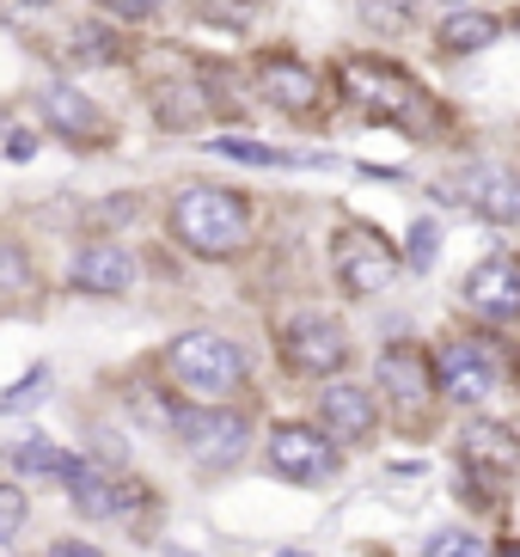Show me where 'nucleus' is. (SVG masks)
<instances>
[{
	"mask_svg": "<svg viewBox=\"0 0 520 557\" xmlns=\"http://www.w3.org/2000/svg\"><path fill=\"white\" fill-rule=\"evenodd\" d=\"M165 374L196 405H227L251 380V356L233 344L227 331H184L178 344L165 349Z\"/></svg>",
	"mask_w": 520,
	"mask_h": 557,
	"instance_id": "f257e3e1",
	"label": "nucleus"
},
{
	"mask_svg": "<svg viewBox=\"0 0 520 557\" xmlns=\"http://www.w3.org/2000/svg\"><path fill=\"white\" fill-rule=\"evenodd\" d=\"M172 239L196 258H239L251 246V209L233 190H214V184H196L172 202Z\"/></svg>",
	"mask_w": 520,
	"mask_h": 557,
	"instance_id": "f03ea898",
	"label": "nucleus"
},
{
	"mask_svg": "<svg viewBox=\"0 0 520 557\" xmlns=\"http://www.w3.org/2000/svg\"><path fill=\"white\" fill-rule=\"evenodd\" d=\"M343 99L356 104L361 116H374V123H417V116H423V92H417V81H410L405 67L374 62V55L343 62Z\"/></svg>",
	"mask_w": 520,
	"mask_h": 557,
	"instance_id": "7ed1b4c3",
	"label": "nucleus"
},
{
	"mask_svg": "<svg viewBox=\"0 0 520 557\" xmlns=\"http://www.w3.org/2000/svg\"><path fill=\"white\" fill-rule=\"evenodd\" d=\"M172 435H178V447L202 466V472H227L233 459L245 454V442H251V429H245L239 410L227 405H178L172 410Z\"/></svg>",
	"mask_w": 520,
	"mask_h": 557,
	"instance_id": "20e7f679",
	"label": "nucleus"
},
{
	"mask_svg": "<svg viewBox=\"0 0 520 557\" xmlns=\"http://www.w3.org/2000/svg\"><path fill=\"white\" fill-rule=\"evenodd\" d=\"M331 276L343 282V295H386L398 276V251L386 246V233L374 227H337L331 233Z\"/></svg>",
	"mask_w": 520,
	"mask_h": 557,
	"instance_id": "39448f33",
	"label": "nucleus"
},
{
	"mask_svg": "<svg viewBox=\"0 0 520 557\" xmlns=\"http://www.w3.org/2000/svg\"><path fill=\"white\" fill-rule=\"evenodd\" d=\"M380 393H386V405L398 410V423H429V405H435L441 380H435V361L423 356L417 344H386L380 349Z\"/></svg>",
	"mask_w": 520,
	"mask_h": 557,
	"instance_id": "423d86ee",
	"label": "nucleus"
},
{
	"mask_svg": "<svg viewBox=\"0 0 520 557\" xmlns=\"http://www.w3.org/2000/svg\"><path fill=\"white\" fill-rule=\"evenodd\" d=\"M270 472L312 491V484L337 478V442L312 423H276L270 429Z\"/></svg>",
	"mask_w": 520,
	"mask_h": 557,
	"instance_id": "0eeeda50",
	"label": "nucleus"
},
{
	"mask_svg": "<svg viewBox=\"0 0 520 557\" xmlns=\"http://www.w3.org/2000/svg\"><path fill=\"white\" fill-rule=\"evenodd\" d=\"M282 361L307 380L343 374V368H349V337H343V325L325 319V312H300V319L282 331Z\"/></svg>",
	"mask_w": 520,
	"mask_h": 557,
	"instance_id": "6e6552de",
	"label": "nucleus"
},
{
	"mask_svg": "<svg viewBox=\"0 0 520 557\" xmlns=\"http://www.w3.org/2000/svg\"><path fill=\"white\" fill-rule=\"evenodd\" d=\"M62 484H67V496H74V508H81L86 521H116V515H129V508L147 503V491L135 484V478L104 472V466H92V459H81Z\"/></svg>",
	"mask_w": 520,
	"mask_h": 557,
	"instance_id": "1a4fd4ad",
	"label": "nucleus"
},
{
	"mask_svg": "<svg viewBox=\"0 0 520 557\" xmlns=\"http://www.w3.org/2000/svg\"><path fill=\"white\" fill-rule=\"evenodd\" d=\"M441 197L466 202V209L484 214V221H520V178L503 172V165H472V172H459V178L441 184Z\"/></svg>",
	"mask_w": 520,
	"mask_h": 557,
	"instance_id": "9d476101",
	"label": "nucleus"
},
{
	"mask_svg": "<svg viewBox=\"0 0 520 557\" xmlns=\"http://www.w3.org/2000/svg\"><path fill=\"white\" fill-rule=\"evenodd\" d=\"M435 380H441V398H454V405H484L490 393H496V356H490L484 344H447L435 361Z\"/></svg>",
	"mask_w": 520,
	"mask_h": 557,
	"instance_id": "9b49d317",
	"label": "nucleus"
},
{
	"mask_svg": "<svg viewBox=\"0 0 520 557\" xmlns=\"http://www.w3.org/2000/svg\"><path fill=\"white\" fill-rule=\"evenodd\" d=\"M258 86H263V99L276 104V111H288V116H312L319 99H325V81H319L307 62H294V55H263Z\"/></svg>",
	"mask_w": 520,
	"mask_h": 557,
	"instance_id": "f8f14e48",
	"label": "nucleus"
},
{
	"mask_svg": "<svg viewBox=\"0 0 520 557\" xmlns=\"http://www.w3.org/2000/svg\"><path fill=\"white\" fill-rule=\"evenodd\" d=\"M466 307L496 319V325L520 319V258H484L478 263L472 276H466Z\"/></svg>",
	"mask_w": 520,
	"mask_h": 557,
	"instance_id": "ddd939ff",
	"label": "nucleus"
},
{
	"mask_svg": "<svg viewBox=\"0 0 520 557\" xmlns=\"http://www.w3.org/2000/svg\"><path fill=\"white\" fill-rule=\"evenodd\" d=\"M319 423H325V435L337 447H361L374 435V398L361 393L356 380H337V386L319 393Z\"/></svg>",
	"mask_w": 520,
	"mask_h": 557,
	"instance_id": "4468645a",
	"label": "nucleus"
},
{
	"mask_svg": "<svg viewBox=\"0 0 520 557\" xmlns=\"http://www.w3.org/2000/svg\"><path fill=\"white\" fill-rule=\"evenodd\" d=\"M37 104H44V123L62 135V141H98V135H104V116H98V104L86 99L81 86L55 81V86H44Z\"/></svg>",
	"mask_w": 520,
	"mask_h": 557,
	"instance_id": "2eb2a0df",
	"label": "nucleus"
},
{
	"mask_svg": "<svg viewBox=\"0 0 520 557\" xmlns=\"http://www.w3.org/2000/svg\"><path fill=\"white\" fill-rule=\"evenodd\" d=\"M67 276H74L81 295H129L135 288V258L129 251H116V246H86Z\"/></svg>",
	"mask_w": 520,
	"mask_h": 557,
	"instance_id": "dca6fc26",
	"label": "nucleus"
},
{
	"mask_svg": "<svg viewBox=\"0 0 520 557\" xmlns=\"http://www.w3.org/2000/svg\"><path fill=\"white\" fill-rule=\"evenodd\" d=\"M459 454H466L472 478H490V484H503V478L520 466V447H515V435H508L503 423H472L466 442H459Z\"/></svg>",
	"mask_w": 520,
	"mask_h": 557,
	"instance_id": "f3484780",
	"label": "nucleus"
},
{
	"mask_svg": "<svg viewBox=\"0 0 520 557\" xmlns=\"http://www.w3.org/2000/svg\"><path fill=\"white\" fill-rule=\"evenodd\" d=\"M496 32H503V25H496L490 13H454L447 25H441V50H447V55L490 50V44H496Z\"/></svg>",
	"mask_w": 520,
	"mask_h": 557,
	"instance_id": "a211bd4d",
	"label": "nucleus"
},
{
	"mask_svg": "<svg viewBox=\"0 0 520 557\" xmlns=\"http://www.w3.org/2000/svg\"><path fill=\"white\" fill-rule=\"evenodd\" d=\"M13 466H18V472H32V478H67L81 459L67 454V447H55V442H25L13 454Z\"/></svg>",
	"mask_w": 520,
	"mask_h": 557,
	"instance_id": "6ab92c4d",
	"label": "nucleus"
},
{
	"mask_svg": "<svg viewBox=\"0 0 520 557\" xmlns=\"http://www.w3.org/2000/svg\"><path fill=\"white\" fill-rule=\"evenodd\" d=\"M209 153H233L245 165H319L312 153H282V148H258V141H233V135H214Z\"/></svg>",
	"mask_w": 520,
	"mask_h": 557,
	"instance_id": "aec40b11",
	"label": "nucleus"
},
{
	"mask_svg": "<svg viewBox=\"0 0 520 557\" xmlns=\"http://www.w3.org/2000/svg\"><path fill=\"white\" fill-rule=\"evenodd\" d=\"M423 557H496V552L478 533H466V527H441L435 540L423 545Z\"/></svg>",
	"mask_w": 520,
	"mask_h": 557,
	"instance_id": "412c9836",
	"label": "nucleus"
},
{
	"mask_svg": "<svg viewBox=\"0 0 520 557\" xmlns=\"http://www.w3.org/2000/svg\"><path fill=\"white\" fill-rule=\"evenodd\" d=\"M361 18L374 25V32H405L410 13H417V0H356Z\"/></svg>",
	"mask_w": 520,
	"mask_h": 557,
	"instance_id": "4be33fe9",
	"label": "nucleus"
},
{
	"mask_svg": "<svg viewBox=\"0 0 520 557\" xmlns=\"http://www.w3.org/2000/svg\"><path fill=\"white\" fill-rule=\"evenodd\" d=\"M435 258H441V227H435V221H417L410 239H405V263H410V270H429Z\"/></svg>",
	"mask_w": 520,
	"mask_h": 557,
	"instance_id": "5701e85b",
	"label": "nucleus"
},
{
	"mask_svg": "<svg viewBox=\"0 0 520 557\" xmlns=\"http://www.w3.org/2000/svg\"><path fill=\"white\" fill-rule=\"evenodd\" d=\"M104 37L111 32H98V25H86V32H74V44H67V50H74V62H116V44H104Z\"/></svg>",
	"mask_w": 520,
	"mask_h": 557,
	"instance_id": "b1692460",
	"label": "nucleus"
},
{
	"mask_svg": "<svg viewBox=\"0 0 520 557\" xmlns=\"http://www.w3.org/2000/svg\"><path fill=\"white\" fill-rule=\"evenodd\" d=\"M18 527H25V491L18 484H0V533L13 540Z\"/></svg>",
	"mask_w": 520,
	"mask_h": 557,
	"instance_id": "393cba45",
	"label": "nucleus"
},
{
	"mask_svg": "<svg viewBox=\"0 0 520 557\" xmlns=\"http://www.w3.org/2000/svg\"><path fill=\"white\" fill-rule=\"evenodd\" d=\"M44 393H49V368H32V380H25V386H13L0 405H7V410H25V405H37Z\"/></svg>",
	"mask_w": 520,
	"mask_h": 557,
	"instance_id": "a878e982",
	"label": "nucleus"
},
{
	"mask_svg": "<svg viewBox=\"0 0 520 557\" xmlns=\"http://www.w3.org/2000/svg\"><path fill=\"white\" fill-rule=\"evenodd\" d=\"M32 282V263L18 258L13 246H0V288H25Z\"/></svg>",
	"mask_w": 520,
	"mask_h": 557,
	"instance_id": "bb28decb",
	"label": "nucleus"
},
{
	"mask_svg": "<svg viewBox=\"0 0 520 557\" xmlns=\"http://www.w3.org/2000/svg\"><path fill=\"white\" fill-rule=\"evenodd\" d=\"M104 13H116V18H153V7L160 0H98Z\"/></svg>",
	"mask_w": 520,
	"mask_h": 557,
	"instance_id": "cd10ccee",
	"label": "nucleus"
},
{
	"mask_svg": "<svg viewBox=\"0 0 520 557\" xmlns=\"http://www.w3.org/2000/svg\"><path fill=\"white\" fill-rule=\"evenodd\" d=\"M49 557H104V552H98V545H86V540H62Z\"/></svg>",
	"mask_w": 520,
	"mask_h": 557,
	"instance_id": "c85d7f7f",
	"label": "nucleus"
},
{
	"mask_svg": "<svg viewBox=\"0 0 520 557\" xmlns=\"http://www.w3.org/2000/svg\"><path fill=\"white\" fill-rule=\"evenodd\" d=\"M0 7H7V13H44L49 0H0Z\"/></svg>",
	"mask_w": 520,
	"mask_h": 557,
	"instance_id": "c756f323",
	"label": "nucleus"
},
{
	"mask_svg": "<svg viewBox=\"0 0 520 557\" xmlns=\"http://www.w3.org/2000/svg\"><path fill=\"white\" fill-rule=\"evenodd\" d=\"M496 557H520V540H508V545H496Z\"/></svg>",
	"mask_w": 520,
	"mask_h": 557,
	"instance_id": "7c9ffc66",
	"label": "nucleus"
},
{
	"mask_svg": "<svg viewBox=\"0 0 520 557\" xmlns=\"http://www.w3.org/2000/svg\"><path fill=\"white\" fill-rule=\"evenodd\" d=\"M7 545H13V540H7V533H0V557H7Z\"/></svg>",
	"mask_w": 520,
	"mask_h": 557,
	"instance_id": "2f4dec72",
	"label": "nucleus"
},
{
	"mask_svg": "<svg viewBox=\"0 0 520 557\" xmlns=\"http://www.w3.org/2000/svg\"><path fill=\"white\" fill-rule=\"evenodd\" d=\"M276 557H307V552H276Z\"/></svg>",
	"mask_w": 520,
	"mask_h": 557,
	"instance_id": "473e14b6",
	"label": "nucleus"
},
{
	"mask_svg": "<svg viewBox=\"0 0 520 557\" xmlns=\"http://www.w3.org/2000/svg\"><path fill=\"white\" fill-rule=\"evenodd\" d=\"M515 25H520V13H515Z\"/></svg>",
	"mask_w": 520,
	"mask_h": 557,
	"instance_id": "72a5a7b5",
	"label": "nucleus"
}]
</instances>
